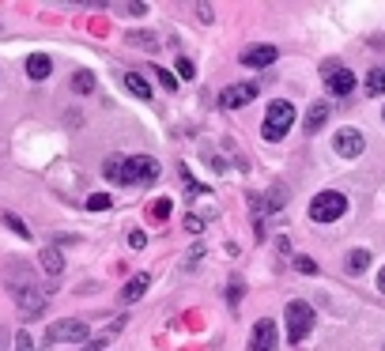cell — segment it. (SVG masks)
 Segmentation results:
<instances>
[{
    "instance_id": "cell-1",
    "label": "cell",
    "mask_w": 385,
    "mask_h": 351,
    "mask_svg": "<svg viewBox=\"0 0 385 351\" xmlns=\"http://www.w3.org/2000/svg\"><path fill=\"white\" fill-rule=\"evenodd\" d=\"M291 125H295V106L288 102V98H276V102H268L265 109V121H261V136L265 140H283L291 133Z\"/></svg>"
},
{
    "instance_id": "cell-2",
    "label": "cell",
    "mask_w": 385,
    "mask_h": 351,
    "mask_svg": "<svg viewBox=\"0 0 385 351\" xmlns=\"http://www.w3.org/2000/svg\"><path fill=\"white\" fill-rule=\"evenodd\" d=\"M283 317H288V340L291 344H302V340L314 333V306L310 302H302V299L288 302Z\"/></svg>"
},
{
    "instance_id": "cell-3",
    "label": "cell",
    "mask_w": 385,
    "mask_h": 351,
    "mask_svg": "<svg viewBox=\"0 0 385 351\" xmlns=\"http://www.w3.org/2000/svg\"><path fill=\"white\" fill-rule=\"evenodd\" d=\"M344 212H348V196L336 193V189H325L310 201V219L314 223H336Z\"/></svg>"
},
{
    "instance_id": "cell-4",
    "label": "cell",
    "mask_w": 385,
    "mask_h": 351,
    "mask_svg": "<svg viewBox=\"0 0 385 351\" xmlns=\"http://www.w3.org/2000/svg\"><path fill=\"white\" fill-rule=\"evenodd\" d=\"M87 336H91V328H87V321H80V317H61V321H53L49 333H46L49 344H83Z\"/></svg>"
},
{
    "instance_id": "cell-5",
    "label": "cell",
    "mask_w": 385,
    "mask_h": 351,
    "mask_svg": "<svg viewBox=\"0 0 385 351\" xmlns=\"http://www.w3.org/2000/svg\"><path fill=\"white\" fill-rule=\"evenodd\" d=\"M321 76H325L328 95L348 98L351 91H355V72H351V69H344L340 61H325V64H321Z\"/></svg>"
},
{
    "instance_id": "cell-6",
    "label": "cell",
    "mask_w": 385,
    "mask_h": 351,
    "mask_svg": "<svg viewBox=\"0 0 385 351\" xmlns=\"http://www.w3.org/2000/svg\"><path fill=\"white\" fill-rule=\"evenodd\" d=\"M276 321L272 317H261L257 325L249 328V344H246V351H276Z\"/></svg>"
},
{
    "instance_id": "cell-7",
    "label": "cell",
    "mask_w": 385,
    "mask_h": 351,
    "mask_svg": "<svg viewBox=\"0 0 385 351\" xmlns=\"http://www.w3.org/2000/svg\"><path fill=\"white\" fill-rule=\"evenodd\" d=\"M12 295H16V306H19V314H30V317H38L42 310H46V299H42V291L35 287V283H12Z\"/></svg>"
},
{
    "instance_id": "cell-8",
    "label": "cell",
    "mask_w": 385,
    "mask_h": 351,
    "mask_svg": "<svg viewBox=\"0 0 385 351\" xmlns=\"http://www.w3.org/2000/svg\"><path fill=\"white\" fill-rule=\"evenodd\" d=\"M253 98H257V83H230L219 95V106L223 109H246Z\"/></svg>"
},
{
    "instance_id": "cell-9",
    "label": "cell",
    "mask_w": 385,
    "mask_h": 351,
    "mask_svg": "<svg viewBox=\"0 0 385 351\" xmlns=\"http://www.w3.org/2000/svg\"><path fill=\"white\" fill-rule=\"evenodd\" d=\"M333 148H336V155H344V159H359L362 148H367V140H362L359 129H340L333 136Z\"/></svg>"
},
{
    "instance_id": "cell-10",
    "label": "cell",
    "mask_w": 385,
    "mask_h": 351,
    "mask_svg": "<svg viewBox=\"0 0 385 351\" xmlns=\"http://www.w3.org/2000/svg\"><path fill=\"white\" fill-rule=\"evenodd\" d=\"M102 178L109 185H136L133 182V170H129V159H121V155H109L102 162Z\"/></svg>"
},
{
    "instance_id": "cell-11",
    "label": "cell",
    "mask_w": 385,
    "mask_h": 351,
    "mask_svg": "<svg viewBox=\"0 0 385 351\" xmlns=\"http://www.w3.org/2000/svg\"><path fill=\"white\" fill-rule=\"evenodd\" d=\"M276 46H249V49H242V64L246 69H272L276 64Z\"/></svg>"
},
{
    "instance_id": "cell-12",
    "label": "cell",
    "mask_w": 385,
    "mask_h": 351,
    "mask_svg": "<svg viewBox=\"0 0 385 351\" xmlns=\"http://www.w3.org/2000/svg\"><path fill=\"white\" fill-rule=\"evenodd\" d=\"M129 170H133V182H155L159 178V159L133 155V159H129Z\"/></svg>"
},
{
    "instance_id": "cell-13",
    "label": "cell",
    "mask_w": 385,
    "mask_h": 351,
    "mask_svg": "<svg viewBox=\"0 0 385 351\" xmlns=\"http://www.w3.org/2000/svg\"><path fill=\"white\" fill-rule=\"evenodd\" d=\"M38 268L46 272V276L57 280L61 272H64V257H61V249H57V246H46V249H42V254H38Z\"/></svg>"
},
{
    "instance_id": "cell-14",
    "label": "cell",
    "mask_w": 385,
    "mask_h": 351,
    "mask_svg": "<svg viewBox=\"0 0 385 351\" xmlns=\"http://www.w3.org/2000/svg\"><path fill=\"white\" fill-rule=\"evenodd\" d=\"M151 287V276L148 272H140V276H133L125 283V287H121V302H136V299H144V291Z\"/></svg>"
},
{
    "instance_id": "cell-15",
    "label": "cell",
    "mask_w": 385,
    "mask_h": 351,
    "mask_svg": "<svg viewBox=\"0 0 385 351\" xmlns=\"http://www.w3.org/2000/svg\"><path fill=\"white\" fill-rule=\"evenodd\" d=\"M288 185H283V182H276V185H272V189L265 193V208H261V212H283V204H288Z\"/></svg>"
},
{
    "instance_id": "cell-16",
    "label": "cell",
    "mask_w": 385,
    "mask_h": 351,
    "mask_svg": "<svg viewBox=\"0 0 385 351\" xmlns=\"http://www.w3.org/2000/svg\"><path fill=\"white\" fill-rule=\"evenodd\" d=\"M49 72H53V61L46 57V53H35V57H27V76H30V80H46Z\"/></svg>"
},
{
    "instance_id": "cell-17",
    "label": "cell",
    "mask_w": 385,
    "mask_h": 351,
    "mask_svg": "<svg viewBox=\"0 0 385 351\" xmlns=\"http://www.w3.org/2000/svg\"><path fill=\"white\" fill-rule=\"evenodd\" d=\"M328 121V102H314L310 114H306V133H317V129H325Z\"/></svg>"
},
{
    "instance_id": "cell-18",
    "label": "cell",
    "mask_w": 385,
    "mask_h": 351,
    "mask_svg": "<svg viewBox=\"0 0 385 351\" xmlns=\"http://www.w3.org/2000/svg\"><path fill=\"white\" fill-rule=\"evenodd\" d=\"M125 87H129L136 98H151V83H148L140 72H125Z\"/></svg>"
},
{
    "instance_id": "cell-19",
    "label": "cell",
    "mask_w": 385,
    "mask_h": 351,
    "mask_svg": "<svg viewBox=\"0 0 385 351\" xmlns=\"http://www.w3.org/2000/svg\"><path fill=\"white\" fill-rule=\"evenodd\" d=\"M370 268V254H367V249H351V254H348V272H351V276H359V272H367Z\"/></svg>"
},
{
    "instance_id": "cell-20",
    "label": "cell",
    "mask_w": 385,
    "mask_h": 351,
    "mask_svg": "<svg viewBox=\"0 0 385 351\" xmlns=\"http://www.w3.org/2000/svg\"><path fill=\"white\" fill-rule=\"evenodd\" d=\"M72 91H76V95H91V91H95V76L87 72V69L72 72Z\"/></svg>"
},
{
    "instance_id": "cell-21",
    "label": "cell",
    "mask_w": 385,
    "mask_h": 351,
    "mask_svg": "<svg viewBox=\"0 0 385 351\" xmlns=\"http://www.w3.org/2000/svg\"><path fill=\"white\" fill-rule=\"evenodd\" d=\"M367 95H385V69H370L367 72Z\"/></svg>"
},
{
    "instance_id": "cell-22",
    "label": "cell",
    "mask_w": 385,
    "mask_h": 351,
    "mask_svg": "<svg viewBox=\"0 0 385 351\" xmlns=\"http://www.w3.org/2000/svg\"><path fill=\"white\" fill-rule=\"evenodd\" d=\"M170 208H174V204L167 201V196H159V201H155V204L148 208V215L155 219V223H167V219H170Z\"/></svg>"
},
{
    "instance_id": "cell-23",
    "label": "cell",
    "mask_w": 385,
    "mask_h": 351,
    "mask_svg": "<svg viewBox=\"0 0 385 351\" xmlns=\"http://www.w3.org/2000/svg\"><path fill=\"white\" fill-rule=\"evenodd\" d=\"M295 272H302V276H317V261L314 257H295Z\"/></svg>"
},
{
    "instance_id": "cell-24",
    "label": "cell",
    "mask_w": 385,
    "mask_h": 351,
    "mask_svg": "<svg viewBox=\"0 0 385 351\" xmlns=\"http://www.w3.org/2000/svg\"><path fill=\"white\" fill-rule=\"evenodd\" d=\"M4 223L12 227V230H16L19 238H30V227H27V223H23V219H19V215H12V212H4Z\"/></svg>"
},
{
    "instance_id": "cell-25",
    "label": "cell",
    "mask_w": 385,
    "mask_h": 351,
    "mask_svg": "<svg viewBox=\"0 0 385 351\" xmlns=\"http://www.w3.org/2000/svg\"><path fill=\"white\" fill-rule=\"evenodd\" d=\"M109 204H114V201H109L106 193H91V196H87V208H91V212H106Z\"/></svg>"
},
{
    "instance_id": "cell-26",
    "label": "cell",
    "mask_w": 385,
    "mask_h": 351,
    "mask_svg": "<svg viewBox=\"0 0 385 351\" xmlns=\"http://www.w3.org/2000/svg\"><path fill=\"white\" fill-rule=\"evenodd\" d=\"M151 72H155V80H159L162 87H167V91H178V80H174V76H170L167 69H159V64H155V69H151Z\"/></svg>"
},
{
    "instance_id": "cell-27",
    "label": "cell",
    "mask_w": 385,
    "mask_h": 351,
    "mask_svg": "<svg viewBox=\"0 0 385 351\" xmlns=\"http://www.w3.org/2000/svg\"><path fill=\"white\" fill-rule=\"evenodd\" d=\"M129 42H133V46H144V49H155L159 46L155 35H129Z\"/></svg>"
},
{
    "instance_id": "cell-28",
    "label": "cell",
    "mask_w": 385,
    "mask_h": 351,
    "mask_svg": "<svg viewBox=\"0 0 385 351\" xmlns=\"http://www.w3.org/2000/svg\"><path fill=\"white\" fill-rule=\"evenodd\" d=\"M174 64H178V76H182V80H193V76H196V69H193V61H189V57H178Z\"/></svg>"
},
{
    "instance_id": "cell-29",
    "label": "cell",
    "mask_w": 385,
    "mask_h": 351,
    "mask_svg": "<svg viewBox=\"0 0 385 351\" xmlns=\"http://www.w3.org/2000/svg\"><path fill=\"white\" fill-rule=\"evenodd\" d=\"M242 295H246V283H242V280L235 276V280H230V299H227V302H230V306H238Z\"/></svg>"
},
{
    "instance_id": "cell-30",
    "label": "cell",
    "mask_w": 385,
    "mask_h": 351,
    "mask_svg": "<svg viewBox=\"0 0 385 351\" xmlns=\"http://www.w3.org/2000/svg\"><path fill=\"white\" fill-rule=\"evenodd\" d=\"M16 351H35V340H30V333H16Z\"/></svg>"
},
{
    "instance_id": "cell-31",
    "label": "cell",
    "mask_w": 385,
    "mask_h": 351,
    "mask_svg": "<svg viewBox=\"0 0 385 351\" xmlns=\"http://www.w3.org/2000/svg\"><path fill=\"white\" fill-rule=\"evenodd\" d=\"M185 230H189V234H201V230H204V219H196V215H185Z\"/></svg>"
},
{
    "instance_id": "cell-32",
    "label": "cell",
    "mask_w": 385,
    "mask_h": 351,
    "mask_svg": "<svg viewBox=\"0 0 385 351\" xmlns=\"http://www.w3.org/2000/svg\"><path fill=\"white\" fill-rule=\"evenodd\" d=\"M129 246H133V249H144V246H148V234H144V230H133V234H129Z\"/></svg>"
},
{
    "instance_id": "cell-33",
    "label": "cell",
    "mask_w": 385,
    "mask_h": 351,
    "mask_svg": "<svg viewBox=\"0 0 385 351\" xmlns=\"http://www.w3.org/2000/svg\"><path fill=\"white\" fill-rule=\"evenodd\" d=\"M121 12H125V16H144L148 4H121Z\"/></svg>"
},
{
    "instance_id": "cell-34",
    "label": "cell",
    "mask_w": 385,
    "mask_h": 351,
    "mask_svg": "<svg viewBox=\"0 0 385 351\" xmlns=\"http://www.w3.org/2000/svg\"><path fill=\"white\" fill-rule=\"evenodd\" d=\"M378 291H381V295H385V268H381V272H378Z\"/></svg>"
},
{
    "instance_id": "cell-35",
    "label": "cell",
    "mask_w": 385,
    "mask_h": 351,
    "mask_svg": "<svg viewBox=\"0 0 385 351\" xmlns=\"http://www.w3.org/2000/svg\"><path fill=\"white\" fill-rule=\"evenodd\" d=\"M80 351H102V344H98V340H95V344H91V347H80Z\"/></svg>"
},
{
    "instance_id": "cell-36",
    "label": "cell",
    "mask_w": 385,
    "mask_h": 351,
    "mask_svg": "<svg viewBox=\"0 0 385 351\" xmlns=\"http://www.w3.org/2000/svg\"><path fill=\"white\" fill-rule=\"evenodd\" d=\"M381 117H385V109H381Z\"/></svg>"
}]
</instances>
